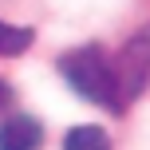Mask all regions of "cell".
Masks as SVG:
<instances>
[{
    "label": "cell",
    "instance_id": "7a4b0ae2",
    "mask_svg": "<svg viewBox=\"0 0 150 150\" xmlns=\"http://www.w3.org/2000/svg\"><path fill=\"white\" fill-rule=\"evenodd\" d=\"M111 71H115L119 103H122V111H127V107L150 87V24L138 28L134 36L122 44V52L111 59Z\"/></svg>",
    "mask_w": 150,
    "mask_h": 150
},
{
    "label": "cell",
    "instance_id": "8992f818",
    "mask_svg": "<svg viewBox=\"0 0 150 150\" xmlns=\"http://www.w3.org/2000/svg\"><path fill=\"white\" fill-rule=\"evenodd\" d=\"M8 103H12V87H8V83L4 79H0V111H4V107Z\"/></svg>",
    "mask_w": 150,
    "mask_h": 150
},
{
    "label": "cell",
    "instance_id": "277c9868",
    "mask_svg": "<svg viewBox=\"0 0 150 150\" xmlns=\"http://www.w3.org/2000/svg\"><path fill=\"white\" fill-rule=\"evenodd\" d=\"M63 150H111V134L103 127H71Z\"/></svg>",
    "mask_w": 150,
    "mask_h": 150
},
{
    "label": "cell",
    "instance_id": "6da1fadb",
    "mask_svg": "<svg viewBox=\"0 0 150 150\" xmlns=\"http://www.w3.org/2000/svg\"><path fill=\"white\" fill-rule=\"evenodd\" d=\"M59 75L71 83V91L87 103L103 107V111H122L119 103V91H115V71H111V59L99 44H87V47H75V52L59 55Z\"/></svg>",
    "mask_w": 150,
    "mask_h": 150
},
{
    "label": "cell",
    "instance_id": "5b68a950",
    "mask_svg": "<svg viewBox=\"0 0 150 150\" xmlns=\"http://www.w3.org/2000/svg\"><path fill=\"white\" fill-rule=\"evenodd\" d=\"M32 28H20V24H4L0 20V55H20L24 47H32Z\"/></svg>",
    "mask_w": 150,
    "mask_h": 150
},
{
    "label": "cell",
    "instance_id": "3957f363",
    "mask_svg": "<svg viewBox=\"0 0 150 150\" xmlns=\"http://www.w3.org/2000/svg\"><path fill=\"white\" fill-rule=\"evenodd\" d=\"M44 127L32 115H12L0 122V150H40Z\"/></svg>",
    "mask_w": 150,
    "mask_h": 150
}]
</instances>
